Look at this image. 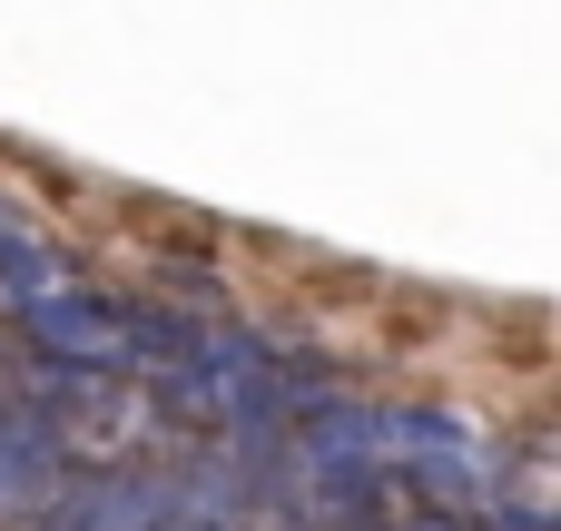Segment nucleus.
I'll return each mask as SVG.
<instances>
[{"mask_svg":"<svg viewBox=\"0 0 561 531\" xmlns=\"http://www.w3.org/2000/svg\"><path fill=\"white\" fill-rule=\"evenodd\" d=\"M69 483H79V463L59 453V434L20 404V384H10V365H0V531H30Z\"/></svg>","mask_w":561,"mask_h":531,"instance_id":"nucleus-1","label":"nucleus"},{"mask_svg":"<svg viewBox=\"0 0 561 531\" xmlns=\"http://www.w3.org/2000/svg\"><path fill=\"white\" fill-rule=\"evenodd\" d=\"M30 531H187V503H178L168 463H148V473H79Z\"/></svg>","mask_w":561,"mask_h":531,"instance_id":"nucleus-2","label":"nucleus"},{"mask_svg":"<svg viewBox=\"0 0 561 531\" xmlns=\"http://www.w3.org/2000/svg\"><path fill=\"white\" fill-rule=\"evenodd\" d=\"M59 276H79V266L30 227V207H10V197H0V315H20V305H30V296H49Z\"/></svg>","mask_w":561,"mask_h":531,"instance_id":"nucleus-3","label":"nucleus"}]
</instances>
